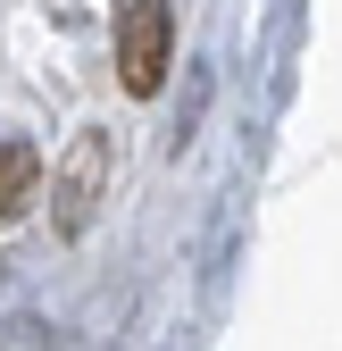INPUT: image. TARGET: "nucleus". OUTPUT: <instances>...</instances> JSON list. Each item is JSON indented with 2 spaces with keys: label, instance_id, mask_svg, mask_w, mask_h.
<instances>
[{
  "label": "nucleus",
  "instance_id": "obj_1",
  "mask_svg": "<svg viewBox=\"0 0 342 351\" xmlns=\"http://www.w3.org/2000/svg\"><path fill=\"white\" fill-rule=\"evenodd\" d=\"M109 176H117L109 134H101V125H83V134L67 143V159L51 167V226H59L67 243L92 234V217H101V201H109Z\"/></svg>",
  "mask_w": 342,
  "mask_h": 351
},
{
  "label": "nucleus",
  "instance_id": "obj_2",
  "mask_svg": "<svg viewBox=\"0 0 342 351\" xmlns=\"http://www.w3.org/2000/svg\"><path fill=\"white\" fill-rule=\"evenodd\" d=\"M167 67H176V9L167 0H125L117 9V84L134 101H159Z\"/></svg>",
  "mask_w": 342,
  "mask_h": 351
},
{
  "label": "nucleus",
  "instance_id": "obj_3",
  "mask_svg": "<svg viewBox=\"0 0 342 351\" xmlns=\"http://www.w3.org/2000/svg\"><path fill=\"white\" fill-rule=\"evenodd\" d=\"M34 193H42V151H34V143H0V226L25 217Z\"/></svg>",
  "mask_w": 342,
  "mask_h": 351
}]
</instances>
